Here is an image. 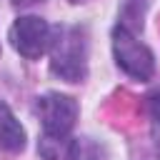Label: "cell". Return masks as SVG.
<instances>
[{
    "label": "cell",
    "instance_id": "obj_4",
    "mask_svg": "<svg viewBox=\"0 0 160 160\" xmlns=\"http://www.w3.org/2000/svg\"><path fill=\"white\" fill-rule=\"evenodd\" d=\"M10 42L12 48L28 58V60H38L42 52L50 50V42H52V28L42 20V18H35V15H25V18H18L10 28Z\"/></svg>",
    "mask_w": 160,
    "mask_h": 160
},
{
    "label": "cell",
    "instance_id": "obj_2",
    "mask_svg": "<svg viewBox=\"0 0 160 160\" xmlns=\"http://www.w3.org/2000/svg\"><path fill=\"white\" fill-rule=\"evenodd\" d=\"M112 50H115V62L120 65L122 72H128L135 80H150L152 78V72H155L152 52L125 25H120L112 32Z\"/></svg>",
    "mask_w": 160,
    "mask_h": 160
},
{
    "label": "cell",
    "instance_id": "obj_3",
    "mask_svg": "<svg viewBox=\"0 0 160 160\" xmlns=\"http://www.w3.org/2000/svg\"><path fill=\"white\" fill-rule=\"evenodd\" d=\"M38 115L42 120L45 138L62 140L78 120V102L60 92H45L42 98H38Z\"/></svg>",
    "mask_w": 160,
    "mask_h": 160
},
{
    "label": "cell",
    "instance_id": "obj_6",
    "mask_svg": "<svg viewBox=\"0 0 160 160\" xmlns=\"http://www.w3.org/2000/svg\"><path fill=\"white\" fill-rule=\"evenodd\" d=\"M65 160H102V148L90 138H78L70 140L65 150Z\"/></svg>",
    "mask_w": 160,
    "mask_h": 160
},
{
    "label": "cell",
    "instance_id": "obj_8",
    "mask_svg": "<svg viewBox=\"0 0 160 160\" xmlns=\"http://www.w3.org/2000/svg\"><path fill=\"white\" fill-rule=\"evenodd\" d=\"M35 2H40V0H12V5H18V8H28V5H35Z\"/></svg>",
    "mask_w": 160,
    "mask_h": 160
},
{
    "label": "cell",
    "instance_id": "obj_5",
    "mask_svg": "<svg viewBox=\"0 0 160 160\" xmlns=\"http://www.w3.org/2000/svg\"><path fill=\"white\" fill-rule=\"evenodd\" d=\"M0 148L8 152H20L25 148V130L5 102H0Z\"/></svg>",
    "mask_w": 160,
    "mask_h": 160
},
{
    "label": "cell",
    "instance_id": "obj_7",
    "mask_svg": "<svg viewBox=\"0 0 160 160\" xmlns=\"http://www.w3.org/2000/svg\"><path fill=\"white\" fill-rule=\"evenodd\" d=\"M150 115H152L155 125H160V92L150 95Z\"/></svg>",
    "mask_w": 160,
    "mask_h": 160
},
{
    "label": "cell",
    "instance_id": "obj_1",
    "mask_svg": "<svg viewBox=\"0 0 160 160\" xmlns=\"http://www.w3.org/2000/svg\"><path fill=\"white\" fill-rule=\"evenodd\" d=\"M50 48V70L68 82H80L88 72V45L82 32L78 28H62L58 30V38H52Z\"/></svg>",
    "mask_w": 160,
    "mask_h": 160
},
{
    "label": "cell",
    "instance_id": "obj_9",
    "mask_svg": "<svg viewBox=\"0 0 160 160\" xmlns=\"http://www.w3.org/2000/svg\"><path fill=\"white\" fill-rule=\"evenodd\" d=\"M70 2H80V0H70Z\"/></svg>",
    "mask_w": 160,
    "mask_h": 160
}]
</instances>
